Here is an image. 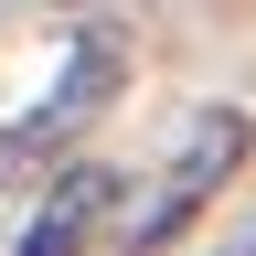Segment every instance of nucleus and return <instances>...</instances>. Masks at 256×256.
Segmentation results:
<instances>
[{"mask_svg": "<svg viewBox=\"0 0 256 256\" xmlns=\"http://www.w3.org/2000/svg\"><path fill=\"white\" fill-rule=\"evenodd\" d=\"M128 75H139V32H128V11H86L75 32H64V75L0 128V182H22V171H43L54 150H75L86 128L128 96Z\"/></svg>", "mask_w": 256, "mask_h": 256, "instance_id": "1", "label": "nucleus"}, {"mask_svg": "<svg viewBox=\"0 0 256 256\" xmlns=\"http://www.w3.org/2000/svg\"><path fill=\"white\" fill-rule=\"evenodd\" d=\"M246 150H256V118H246V107H192L182 150L150 171L139 214H107V235H118L128 256H160L171 235H192V224H203V203H214V192L246 171Z\"/></svg>", "mask_w": 256, "mask_h": 256, "instance_id": "2", "label": "nucleus"}, {"mask_svg": "<svg viewBox=\"0 0 256 256\" xmlns=\"http://www.w3.org/2000/svg\"><path fill=\"white\" fill-rule=\"evenodd\" d=\"M107 214H118V171L75 160L64 182H43V214L22 224V246H11V256H86L96 235H107Z\"/></svg>", "mask_w": 256, "mask_h": 256, "instance_id": "3", "label": "nucleus"}, {"mask_svg": "<svg viewBox=\"0 0 256 256\" xmlns=\"http://www.w3.org/2000/svg\"><path fill=\"white\" fill-rule=\"evenodd\" d=\"M64 11H96V0H64Z\"/></svg>", "mask_w": 256, "mask_h": 256, "instance_id": "4", "label": "nucleus"}, {"mask_svg": "<svg viewBox=\"0 0 256 256\" xmlns=\"http://www.w3.org/2000/svg\"><path fill=\"white\" fill-rule=\"evenodd\" d=\"M246 256H256V246H246Z\"/></svg>", "mask_w": 256, "mask_h": 256, "instance_id": "5", "label": "nucleus"}]
</instances>
